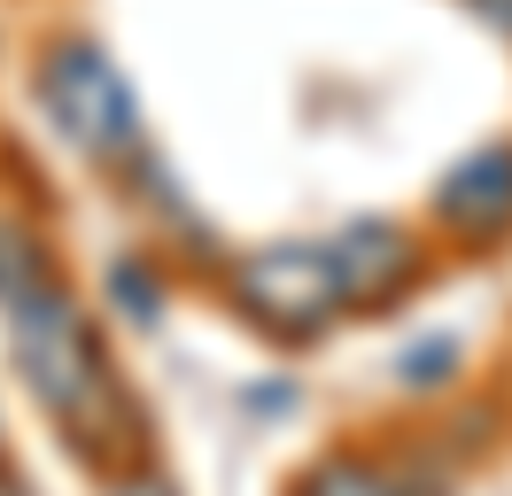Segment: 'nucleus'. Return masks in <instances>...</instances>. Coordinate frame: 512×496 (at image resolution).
<instances>
[{"label": "nucleus", "instance_id": "obj_1", "mask_svg": "<svg viewBox=\"0 0 512 496\" xmlns=\"http://www.w3.org/2000/svg\"><path fill=\"white\" fill-rule=\"evenodd\" d=\"M0 318L16 334V365L32 380V396L55 411V427L78 434V450H94V458L125 450V419H132L125 388L101 357L86 310L63 295V279L47 272L39 241L16 233V225H0Z\"/></svg>", "mask_w": 512, "mask_h": 496}, {"label": "nucleus", "instance_id": "obj_2", "mask_svg": "<svg viewBox=\"0 0 512 496\" xmlns=\"http://www.w3.org/2000/svg\"><path fill=\"white\" fill-rule=\"evenodd\" d=\"M39 101H47L55 132L78 155H94V163H117L140 140V109H132L125 78H117V62L101 47H55L47 70H39Z\"/></svg>", "mask_w": 512, "mask_h": 496}, {"label": "nucleus", "instance_id": "obj_3", "mask_svg": "<svg viewBox=\"0 0 512 496\" xmlns=\"http://www.w3.org/2000/svg\"><path fill=\"white\" fill-rule=\"evenodd\" d=\"M233 295L272 334H319L326 318L342 310V272H334V248L280 241V248H256L249 264L233 272Z\"/></svg>", "mask_w": 512, "mask_h": 496}, {"label": "nucleus", "instance_id": "obj_4", "mask_svg": "<svg viewBox=\"0 0 512 496\" xmlns=\"http://www.w3.org/2000/svg\"><path fill=\"white\" fill-rule=\"evenodd\" d=\"M334 272H342V303H396L419 279V248L396 225H350L334 241Z\"/></svg>", "mask_w": 512, "mask_h": 496}, {"label": "nucleus", "instance_id": "obj_5", "mask_svg": "<svg viewBox=\"0 0 512 496\" xmlns=\"http://www.w3.org/2000/svg\"><path fill=\"white\" fill-rule=\"evenodd\" d=\"M435 217L450 233H505L512 225V148H481L466 155L443 186H435Z\"/></svg>", "mask_w": 512, "mask_h": 496}, {"label": "nucleus", "instance_id": "obj_6", "mask_svg": "<svg viewBox=\"0 0 512 496\" xmlns=\"http://www.w3.org/2000/svg\"><path fill=\"white\" fill-rule=\"evenodd\" d=\"M303 496H396V481L388 473H373L365 458H326L311 481H303Z\"/></svg>", "mask_w": 512, "mask_h": 496}, {"label": "nucleus", "instance_id": "obj_7", "mask_svg": "<svg viewBox=\"0 0 512 496\" xmlns=\"http://www.w3.org/2000/svg\"><path fill=\"white\" fill-rule=\"evenodd\" d=\"M125 496H171V489H156V481H140V489H125Z\"/></svg>", "mask_w": 512, "mask_h": 496}, {"label": "nucleus", "instance_id": "obj_8", "mask_svg": "<svg viewBox=\"0 0 512 496\" xmlns=\"http://www.w3.org/2000/svg\"><path fill=\"white\" fill-rule=\"evenodd\" d=\"M0 496H16V489H0Z\"/></svg>", "mask_w": 512, "mask_h": 496}]
</instances>
